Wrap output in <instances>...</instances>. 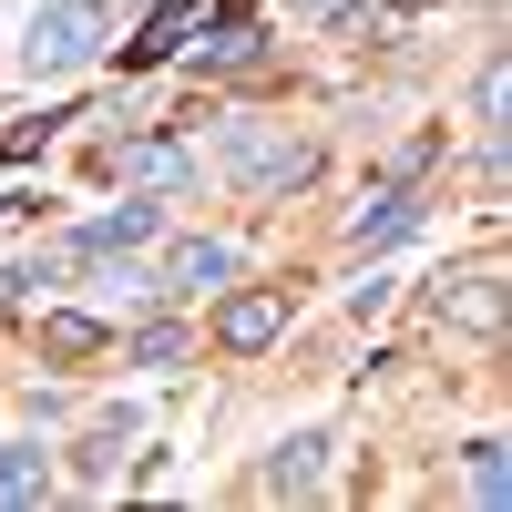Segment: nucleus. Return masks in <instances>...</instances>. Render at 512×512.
Here are the masks:
<instances>
[{
    "instance_id": "nucleus-1",
    "label": "nucleus",
    "mask_w": 512,
    "mask_h": 512,
    "mask_svg": "<svg viewBox=\"0 0 512 512\" xmlns=\"http://www.w3.org/2000/svg\"><path fill=\"white\" fill-rule=\"evenodd\" d=\"M103 31H113V0H41L31 11V41H21V72H82L103 52Z\"/></svg>"
},
{
    "instance_id": "nucleus-2",
    "label": "nucleus",
    "mask_w": 512,
    "mask_h": 512,
    "mask_svg": "<svg viewBox=\"0 0 512 512\" xmlns=\"http://www.w3.org/2000/svg\"><path fill=\"white\" fill-rule=\"evenodd\" d=\"M226 175H236L246 195H287V185L318 175V144L287 134V123H236V134H226Z\"/></svg>"
},
{
    "instance_id": "nucleus-3",
    "label": "nucleus",
    "mask_w": 512,
    "mask_h": 512,
    "mask_svg": "<svg viewBox=\"0 0 512 512\" xmlns=\"http://www.w3.org/2000/svg\"><path fill=\"white\" fill-rule=\"evenodd\" d=\"M226 277H236V246H216V236H185V246H164L154 297H205V287H226Z\"/></svg>"
},
{
    "instance_id": "nucleus-4",
    "label": "nucleus",
    "mask_w": 512,
    "mask_h": 512,
    "mask_svg": "<svg viewBox=\"0 0 512 512\" xmlns=\"http://www.w3.org/2000/svg\"><path fill=\"white\" fill-rule=\"evenodd\" d=\"M277 328H287V287H236L226 308H216V338H226L236 359H256V349H267Z\"/></svg>"
},
{
    "instance_id": "nucleus-5",
    "label": "nucleus",
    "mask_w": 512,
    "mask_h": 512,
    "mask_svg": "<svg viewBox=\"0 0 512 512\" xmlns=\"http://www.w3.org/2000/svg\"><path fill=\"white\" fill-rule=\"evenodd\" d=\"M410 226H420V195L390 175V185H379V195L359 205V216H349V256H379V246H400Z\"/></svg>"
},
{
    "instance_id": "nucleus-6",
    "label": "nucleus",
    "mask_w": 512,
    "mask_h": 512,
    "mask_svg": "<svg viewBox=\"0 0 512 512\" xmlns=\"http://www.w3.org/2000/svg\"><path fill=\"white\" fill-rule=\"evenodd\" d=\"M113 175H134V185H154V195H175V185H195V154H185V144H164V134H134V144H113Z\"/></svg>"
},
{
    "instance_id": "nucleus-7",
    "label": "nucleus",
    "mask_w": 512,
    "mask_h": 512,
    "mask_svg": "<svg viewBox=\"0 0 512 512\" xmlns=\"http://www.w3.org/2000/svg\"><path fill=\"white\" fill-rule=\"evenodd\" d=\"M318 461H328V431H287V441L267 451V472H256V492H277V502L318 492Z\"/></svg>"
},
{
    "instance_id": "nucleus-8",
    "label": "nucleus",
    "mask_w": 512,
    "mask_h": 512,
    "mask_svg": "<svg viewBox=\"0 0 512 512\" xmlns=\"http://www.w3.org/2000/svg\"><path fill=\"white\" fill-rule=\"evenodd\" d=\"M441 318H461L472 338H492L502 328V277L482 267V277H441Z\"/></svg>"
},
{
    "instance_id": "nucleus-9",
    "label": "nucleus",
    "mask_w": 512,
    "mask_h": 512,
    "mask_svg": "<svg viewBox=\"0 0 512 512\" xmlns=\"http://www.w3.org/2000/svg\"><path fill=\"white\" fill-rule=\"evenodd\" d=\"M144 236H154V205H113V216H93L72 236V256H134Z\"/></svg>"
},
{
    "instance_id": "nucleus-10",
    "label": "nucleus",
    "mask_w": 512,
    "mask_h": 512,
    "mask_svg": "<svg viewBox=\"0 0 512 512\" xmlns=\"http://www.w3.org/2000/svg\"><path fill=\"white\" fill-rule=\"evenodd\" d=\"M103 349H113V328H103V318H72V308L41 318V359H103Z\"/></svg>"
},
{
    "instance_id": "nucleus-11",
    "label": "nucleus",
    "mask_w": 512,
    "mask_h": 512,
    "mask_svg": "<svg viewBox=\"0 0 512 512\" xmlns=\"http://www.w3.org/2000/svg\"><path fill=\"white\" fill-rule=\"evenodd\" d=\"M256 62H267V31L256 21H216V41L195 52V72H256Z\"/></svg>"
},
{
    "instance_id": "nucleus-12",
    "label": "nucleus",
    "mask_w": 512,
    "mask_h": 512,
    "mask_svg": "<svg viewBox=\"0 0 512 512\" xmlns=\"http://www.w3.org/2000/svg\"><path fill=\"white\" fill-rule=\"evenodd\" d=\"M185 31H205V0H164V11H154V31H144L123 62H164V52H185Z\"/></svg>"
},
{
    "instance_id": "nucleus-13",
    "label": "nucleus",
    "mask_w": 512,
    "mask_h": 512,
    "mask_svg": "<svg viewBox=\"0 0 512 512\" xmlns=\"http://www.w3.org/2000/svg\"><path fill=\"white\" fill-rule=\"evenodd\" d=\"M123 441H134V420H103V431H93V441H82V451H72V472H82V482H93V492H103V482L123 472Z\"/></svg>"
},
{
    "instance_id": "nucleus-14",
    "label": "nucleus",
    "mask_w": 512,
    "mask_h": 512,
    "mask_svg": "<svg viewBox=\"0 0 512 512\" xmlns=\"http://www.w3.org/2000/svg\"><path fill=\"white\" fill-rule=\"evenodd\" d=\"M41 492H52V461H41V451H0V502H41Z\"/></svg>"
},
{
    "instance_id": "nucleus-15",
    "label": "nucleus",
    "mask_w": 512,
    "mask_h": 512,
    "mask_svg": "<svg viewBox=\"0 0 512 512\" xmlns=\"http://www.w3.org/2000/svg\"><path fill=\"white\" fill-rule=\"evenodd\" d=\"M502 492H512V461H502V441H472V502H482V512H502Z\"/></svg>"
},
{
    "instance_id": "nucleus-16",
    "label": "nucleus",
    "mask_w": 512,
    "mask_h": 512,
    "mask_svg": "<svg viewBox=\"0 0 512 512\" xmlns=\"http://www.w3.org/2000/svg\"><path fill=\"white\" fill-rule=\"evenodd\" d=\"M134 359H144V369H175V359H185V328H175V318H154V328L134 338Z\"/></svg>"
},
{
    "instance_id": "nucleus-17",
    "label": "nucleus",
    "mask_w": 512,
    "mask_h": 512,
    "mask_svg": "<svg viewBox=\"0 0 512 512\" xmlns=\"http://www.w3.org/2000/svg\"><path fill=\"white\" fill-rule=\"evenodd\" d=\"M52 123H72V113H31V123H11V134H0V164H21V154H41V134H52Z\"/></svg>"
},
{
    "instance_id": "nucleus-18",
    "label": "nucleus",
    "mask_w": 512,
    "mask_h": 512,
    "mask_svg": "<svg viewBox=\"0 0 512 512\" xmlns=\"http://www.w3.org/2000/svg\"><path fill=\"white\" fill-rule=\"evenodd\" d=\"M502 103H512V72L492 62V72H482V93H472V113H482V134H502Z\"/></svg>"
},
{
    "instance_id": "nucleus-19",
    "label": "nucleus",
    "mask_w": 512,
    "mask_h": 512,
    "mask_svg": "<svg viewBox=\"0 0 512 512\" xmlns=\"http://www.w3.org/2000/svg\"><path fill=\"white\" fill-rule=\"evenodd\" d=\"M287 11H297V21H328V11H338V0H287Z\"/></svg>"
}]
</instances>
